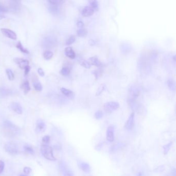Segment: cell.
<instances>
[{
	"instance_id": "1",
	"label": "cell",
	"mask_w": 176,
	"mask_h": 176,
	"mask_svg": "<svg viewBox=\"0 0 176 176\" xmlns=\"http://www.w3.org/2000/svg\"><path fill=\"white\" fill-rule=\"evenodd\" d=\"M3 127L4 128L2 130L3 131V134H4L5 136L12 137L18 133V127L8 121H6L4 122Z\"/></svg>"
},
{
	"instance_id": "2",
	"label": "cell",
	"mask_w": 176,
	"mask_h": 176,
	"mask_svg": "<svg viewBox=\"0 0 176 176\" xmlns=\"http://www.w3.org/2000/svg\"><path fill=\"white\" fill-rule=\"evenodd\" d=\"M41 152L43 156L50 161H55L56 158L53 155L52 148L48 145H42L41 147Z\"/></svg>"
},
{
	"instance_id": "3",
	"label": "cell",
	"mask_w": 176,
	"mask_h": 176,
	"mask_svg": "<svg viewBox=\"0 0 176 176\" xmlns=\"http://www.w3.org/2000/svg\"><path fill=\"white\" fill-rule=\"evenodd\" d=\"M57 40L55 37L49 35L45 37L43 41V45L46 49H51L57 44Z\"/></svg>"
},
{
	"instance_id": "4",
	"label": "cell",
	"mask_w": 176,
	"mask_h": 176,
	"mask_svg": "<svg viewBox=\"0 0 176 176\" xmlns=\"http://www.w3.org/2000/svg\"><path fill=\"white\" fill-rule=\"evenodd\" d=\"M49 4V12L53 14L56 15L59 12V5L61 1H56V0H49L48 1Z\"/></svg>"
},
{
	"instance_id": "5",
	"label": "cell",
	"mask_w": 176,
	"mask_h": 176,
	"mask_svg": "<svg viewBox=\"0 0 176 176\" xmlns=\"http://www.w3.org/2000/svg\"><path fill=\"white\" fill-rule=\"evenodd\" d=\"M103 107L106 113H110L119 107V104L115 101H109L104 104Z\"/></svg>"
},
{
	"instance_id": "6",
	"label": "cell",
	"mask_w": 176,
	"mask_h": 176,
	"mask_svg": "<svg viewBox=\"0 0 176 176\" xmlns=\"http://www.w3.org/2000/svg\"><path fill=\"white\" fill-rule=\"evenodd\" d=\"M5 150L11 155H16L18 153V150L17 145L14 142H8L4 146Z\"/></svg>"
},
{
	"instance_id": "7",
	"label": "cell",
	"mask_w": 176,
	"mask_h": 176,
	"mask_svg": "<svg viewBox=\"0 0 176 176\" xmlns=\"http://www.w3.org/2000/svg\"><path fill=\"white\" fill-rule=\"evenodd\" d=\"M1 32L6 37L13 40L17 39V35L13 31L8 29H1Z\"/></svg>"
},
{
	"instance_id": "8",
	"label": "cell",
	"mask_w": 176,
	"mask_h": 176,
	"mask_svg": "<svg viewBox=\"0 0 176 176\" xmlns=\"http://www.w3.org/2000/svg\"><path fill=\"white\" fill-rule=\"evenodd\" d=\"M134 123V113H132L130 115L128 119L126 122L125 127L127 130H131L133 128Z\"/></svg>"
},
{
	"instance_id": "9",
	"label": "cell",
	"mask_w": 176,
	"mask_h": 176,
	"mask_svg": "<svg viewBox=\"0 0 176 176\" xmlns=\"http://www.w3.org/2000/svg\"><path fill=\"white\" fill-rule=\"evenodd\" d=\"M14 61L19 65V67L22 69H24L27 66L29 65V61L26 60L22 59V58H15Z\"/></svg>"
},
{
	"instance_id": "10",
	"label": "cell",
	"mask_w": 176,
	"mask_h": 176,
	"mask_svg": "<svg viewBox=\"0 0 176 176\" xmlns=\"http://www.w3.org/2000/svg\"><path fill=\"white\" fill-rule=\"evenodd\" d=\"M114 128L113 126H109L106 131V139L109 142H112L114 139Z\"/></svg>"
},
{
	"instance_id": "11",
	"label": "cell",
	"mask_w": 176,
	"mask_h": 176,
	"mask_svg": "<svg viewBox=\"0 0 176 176\" xmlns=\"http://www.w3.org/2000/svg\"><path fill=\"white\" fill-rule=\"evenodd\" d=\"M45 128H46L45 124L43 121L39 119L37 121L35 130H36V131L38 133L43 132L45 130Z\"/></svg>"
},
{
	"instance_id": "12",
	"label": "cell",
	"mask_w": 176,
	"mask_h": 176,
	"mask_svg": "<svg viewBox=\"0 0 176 176\" xmlns=\"http://www.w3.org/2000/svg\"><path fill=\"white\" fill-rule=\"evenodd\" d=\"M94 10L90 6H85L82 11V15L84 17H88L92 15L94 13Z\"/></svg>"
},
{
	"instance_id": "13",
	"label": "cell",
	"mask_w": 176,
	"mask_h": 176,
	"mask_svg": "<svg viewBox=\"0 0 176 176\" xmlns=\"http://www.w3.org/2000/svg\"><path fill=\"white\" fill-rule=\"evenodd\" d=\"M11 108L18 114H22L23 109L21 105L17 102H13L11 105Z\"/></svg>"
},
{
	"instance_id": "14",
	"label": "cell",
	"mask_w": 176,
	"mask_h": 176,
	"mask_svg": "<svg viewBox=\"0 0 176 176\" xmlns=\"http://www.w3.org/2000/svg\"><path fill=\"white\" fill-rule=\"evenodd\" d=\"M65 54L70 59H74L76 57V53L72 47H68L65 49Z\"/></svg>"
},
{
	"instance_id": "15",
	"label": "cell",
	"mask_w": 176,
	"mask_h": 176,
	"mask_svg": "<svg viewBox=\"0 0 176 176\" xmlns=\"http://www.w3.org/2000/svg\"><path fill=\"white\" fill-rule=\"evenodd\" d=\"M88 63L90 64V65H92L94 66H96L97 67H99L101 65V63L100 61V60L98 59V57L96 56H92L90 57L88 61Z\"/></svg>"
},
{
	"instance_id": "16",
	"label": "cell",
	"mask_w": 176,
	"mask_h": 176,
	"mask_svg": "<svg viewBox=\"0 0 176 176\" xmlns=\"http://www.w3.org/2000/svg\"><path fill=\"white\" fill-rule=\"evenodd\" d=\"M78 166L79 168L85 172H88L89 171H90V166L87 163L81 162L80 164H79Z\"/></svg>"
},
{
	"instance_id": "17",
	"label": "cell",
	"mask_w": 176,
	"mask_h": 176,
	"mask_svg": "<svg viewBox=\"0 0 176 176\" xmlns=\"http://www.w3.org/2000/svg\"><path fill=\"white\" fill-rule=\"evenodd\" d=\"M11 91L6 87L0 88V96H7L10 95Z\"/></svg>"
},
{
	"instance_id": "18",
	"label": "cell",
	"mask_w": 176,
	"mask_h": 176,
	"mask_svg": "<svg viewBox=\"0 0 176 176\" xmlns=\"http://www.w3.org/2000/svg\"><path fill=\"white\" fill-rule=\"evenodd\" d=\"M22 88L24 90L25 94H27L31 90L30 83L28 81H25L22 85Z\"/></svg>"
},
{
	"instance_id": "19",
	"label": "cell",
	"mask_w": 176,
	"mask_h": 176,
	"mask_svg": "<svg viewBox=\"0 0 176 176\" xmlns=\"http://www.w3.org/2000/svg\"><path fill=\"white\" fill-rule=\"evenodd\" d=\"M61 90L64 95L68 97H72L73 96V92L68 89L62 87L61 88Z\"/></svg>"
},
{
	"instance_id": "20",
	"label": "cell",
	"mask_w": 176,
	"mask_h": 176,
	"mask_svg": "<svg viewBox=\"0 0 176 176\" xmlns=\"http://www.w3.org/2000/svg\"><path fill=\"white\" fill-rule=\"evenodd\" d=\"M87 33H88L87 30L83 27L81 29H79L77 31V35L78 36H80V37L85 36L87 34Z\"/></svg>"
},
{
	"instance_id": "21",
	"label": "cell",
	"mask_w": 176,
	"mask_h": 176,
	"mask_svg": "<svg viewBox=\"0 0 176 176\" xmlns=\"http://www.w3.org/2000/svg\"><path fill=\"white\" fill-rule=\"evenodd\" d=\"M53 52L49 50L45 51L43 53V57L44 58V59H45L46 60H50L51 58L53 57Z\"/></svg>"
},
{
	"instance_id": "22",
	"label": "cell",
	"mask_w": 176,
	"mask_h": 176,
	"mask_svg": "<svg viewBox=\"0 0 176 176\" xmlns=\"http://www.w3.org/2000/svg\"><path fill=\"white\" fill-rule=\"evenodd\" d=\"M16 47L20 51H21L22 53H25V54H29V51L26 49H25L23 46L22 45V44L21 43V42L20 41H19L18 43H17V45H16Z\"/></svg>"
},
{
	"instance_id": "23",
	"label": "cell",
	"mask_w": 176,
	"mask_h": 176,
	"mask_svg": "<svg viewBox=\"0 0 176 176\" xmlns=\"http://www.w3.org/2000/svg\"><path fill=\"white\" fill-rule=\"evenodd\" d=\"M6 73L7 74V77L8 78V79L10 81H13L15 79V76L14 75V73L13 72V71H12V70H11L10 69H7L6 70Z\"/></svg>"
},
{
	"instance_id": "24",
	"label": "cell",
	"mask_w": 176,
	"mask_h": 176,
	"mask_svg": "<svg viewBox=\"0 0 176 176\" xmlns=\"http://www.w3.org/2000/svg\"><path fill=\"white\" fill-rule=\"evenodd\" d=\"M167 86H168V87L172 90H174L175 89V84H174V82L173 81L172 79H169L167 80Z\"/></svg>"
},
{
	"instance_id": "25",
	"label": "cell",
	"mask_w": 176,
	"mask_h": 176,
	"mask_svg": "<svg viewBox=\"0 0 176 176\" xmlns=\"http://www.w3.org/2000/svg\"><path fill=\"white\" fill-rule=\"evenodd\" d=\"M80 65L83 66V67L87 68V69H89L91 67V65H90V64L88 63V61H85L84 60H82L81 61H80Z\"/></svg>"
},
{
	"instance_id": "26",
	"label": "cell",
	"mask_w": 176,
	"mask_h": 176,
	"mask_svg": "<svg viewBox=\"0 0 176 176\" xmlns=\"http://www.w3.org/2000/svg\"><path fill=\"white\" fill-rule=\"evenodd\" d=\"M8 8L7 7L2 4L1 3H0V15L6 13L8 12Z\"/></svg>"
},
{
	"instance_id": "27",
	"label": "cell",
	"mask_w": 176,
	"mask_h": 176,
	"mask_svg": "<svg viewBox=\"0 0 176 176\" xmlns=\"http://www.w3.org/2000/svg\"><path fill=\"white\" fill-rule=\"evenodd\" d=\"M70 72V69L67 67H63L62 70H61V73L62 75L66 76H68Z\"/></svg>"
},
{
	"instance_id": "28",
	"label": "cell",
	"mask_w": 176,
	"mask_h": 176,
	"mask_svg": "<svg viewBox=\"0 0 176 176\" xmlns=\"http://www.w3.org/2000/svg\"><path fill=\"white\" fill-rule=\"evenodd\" d=\"M105 87H106V86H105V85L104 84H101L100 85V86L99 87V88H98V89H97V91L96 94V96L100 95L102 93V92L104 91Z\"/></svg>"
},
{
	"instance_id": "29",
	"label": "cell",
	"mask_w": 176,
	"mask_h": 176,
	"mask_svg": "<svg viewBox=\"0 0 176 176\" xmlns=\"http://www.w3.org/2000/svg\"><path fill=\"white\" fill-rule=\"evenodd\" d=\"M90 7L94 10L97 11L98 10V2L97 1H91L90 2Z\"/></svg>"
},
{
	"instance_id": "30",
	"label": "cell",
	"mask_w": 176,
	"mask_h": 176,
	"mask_svg": "<svg viewBox=\"0 0 176 176\" xmlns=\"http://www.w3.org/2000/svg\"><path fill=\"white\" fill-rule=\"evenodd\" d=\"M76 40V37L75 36L73 35H71L68 38V39L66 40V44L67 45H69L71 44H72L73 43L75 42Z\"/></svg>"
},
{
	"instance_id": "31",
	"label": "cell",
	"mask_w": 176,
	"mask_h": 176,
	"mask_svg": "<svg viewBox=\"0 0 176 176\" xmlns=\"http://www.w3.org/2000/svg\"><path fill=\"white\" fill-rule=\"evenodd\" d=\"M33 86L35 90L37 91H41L42 89V85L40 82H34L33 83Z\"/></svg>"
},
{
	"instance_id": "32",
	"label": "cell",
	"mask_w": 176,
	"mask_h": 176,
	"mask_svg": "<svg viewBox=\"0 0 176 176\" xmlns=\"http://www.w3.org/2000/svg\"><path fill=\"white\" fill-rule=\"evenodd\" d=\"M172 144V142H170L169 144L165 145L163 146V149H164V153L165 154H166L167 153V152H168V151L169 150L171 146V145Z\"/></svg>"
},
{
	"instance_id": "33",
	"label": "cell",
	"mask_w": 176,
	"mask_h": 176,
	"mask_svg": "<svg viewBox=\"0 0 176 176\" xmlns=\"http://www.w3.org/2000/svg\"><path fill=\"white\" fill-rule=\"evenodd\" d=\"M24 150L29 153V154H33L34 153V151L33 150V149L30 147V146H27V145H26L24 146Z\"/></svg>"
},
{
	"instance_id": "34",
	"label": "cell",
	"mask_w": 176,
	"mask_h": 176,
	"mask_svg": "<svg viewBox=\"0 0 176 176\" xmlns=\"http://www.w3.org/2000/svg\"><path fill=\"white\" fill-rule=\"evenodd\" d=\"M103 114L101 110H98L95 114V117L97 119H100L102 118Z\"/></svg>"
},
{
	"instance_id": "35",
	"label": "cell",
	"mask_w": 176,
	"mask_h": 176,
	"mask_svg": "<svg viewBox=\"0 0 176 176\" xmlns=\"http://www.w3.org/2000/svg\"><path fill=\"white\" fill-rule=\"evenodd\" d=\"M50 141V137L49 135H45L43 137L42 139V142L43 145H48Z\"/></svg>"
},
{
	"instance_id": "36",
	"label": "cell",
	"mask_w": 176,
	"mask_h": 176,
	"mask_svg": "<svg viewBox=\"0 0 176 176\" xmlns=\"http://www.w3.org/2000/svg\"><path fill=\"white\" fill-rule=\"evenodd\" d=\"M4 166H5L4 163L2 161L0 160V174H1L2 172V171H3V169L4 168Z\"/></svg>"
},
{
	"instance_id": "37",
	"label": "cell",
	"mask_w": 176,
	"mask_h": 176,
	"mask_svg": "<svg viewBox=\"0 0 176 176\" xmlns=\"http://www.w3.org/2000/svg\"><path fill=\"white\" fill-rule=\"evenodd\" d=\"M23 171L25 174H29L32 171V169L29 167H25L23 168Z\"/></svg>"
},
{
	"instance_id": "38",
	"label": "cell",
	"mask_w": 176,
	"mask_h": 176,
	"mask_svg": "<svg viewBox=\"0 0 176 176\" xmlns=\"http://www.w3.org/2000/svg\"><path fill=\"white\" fill-rule=\"evenodd\" d=\"M84 24L82 21H79L77 22V26L79 29L83 28L84 27Z\"/></svg>"
},
{
	"instance_id": "39",
	"label": "cell",
	"mask_w": 176,
	"mask_h": 176,
	"mask_svg": "<svg viewBox=\"0 0 176 176\" xmlns=\"http://www.w3.org/2000/svg\"><path fill=\"white\" fill-rule=\"evenodd\" d=\"M38 73L41 77H44V72H43V70L41 68H39L38 69Z\"/></svg>"
},
{
	"instance_id": "40",
	"label": "cell",
	"mask_w": 176,
	"mask_h": 176,
	"mask_svg": "<svg viewBox=\"0 0 176 176\" xmlns=\"http://www.w3.org/2000/svg\"><path fill=\"white\" fill-rule=\"evenodd\" d=\"M30 69H31V68H30V67L29 65L27 66L24 69V70H25V71H24L25 75L26 76V75L29 73V72L30 71Z\"/></svg>"
},
{
	"instance_id": "41",
	"label": "cell",
	"mask_w": 176,
	"mask_h": 176,
	"mask_svg": "<svg viewBox=\"0 0 176 176\" xmlns=\"http://www.w3.org/2000/svg\"><path fill=\"white\" fill-rule=\"evenodd\" d=\"M88 43L91 46H93V45H95L96 41L95 40H94L93 39H90L88 40Z\"/></svg>"
},
{
	"instance_id": "42",
	"label": "cell",
	"mask_w": 176,
	"mask_h": 176,
	"mask_svg": "<svg viewBox=\"0 0 176 176\" xmlns=\"http://www.w3.org/2000/svg\"><path fill=\"white\" fill-rule=\"evenodd\" d=\"M64 176H73L72 173L69 171H66L64 173Z\"/></svg>"
},
{
	"instance_id": "43",
	"label": "cell",
	"mask_w": 176,
	"mask_h": 176,
	"mask_svg": "<svg viewBox=\"0 0 176 176\" xmlns=\"http://www.w3.org/2000/svg\"><path fill=\"white\" fill-rule=\"evenodd\" d=\"M20 176H27V175H25V174H20Z\"/></svg>"
}]
</instances>
